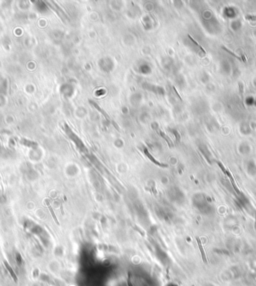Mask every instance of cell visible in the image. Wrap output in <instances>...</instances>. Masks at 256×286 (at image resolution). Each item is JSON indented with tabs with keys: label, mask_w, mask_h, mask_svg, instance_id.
Returning <instances> with one entry per match:
<instances>
[{
	"label": "cell",
	"mask_w": 256,
	"mask_h": 286,
	"mask_svg": "<svg viewBox=\"0 0 256 286\" xmlns=\"http://www.w3.org/2000/svg\"><path fill=\"white\" fill-rule=\"evenodd\" d=\"M246 18H248V19H256L255 16H246Z\"/></svg>",
	"instance_id": "cell-1"
}]
</instances>
